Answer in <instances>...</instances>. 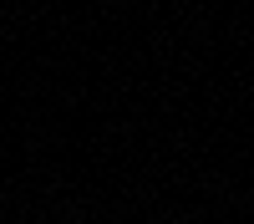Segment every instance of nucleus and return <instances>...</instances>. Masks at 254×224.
Returning a JSON list of instances; mask_svg holds the SVG:
<instances>
[]
</instances>
